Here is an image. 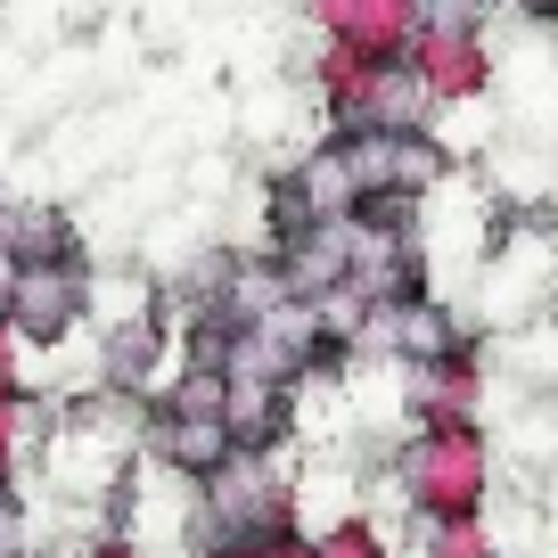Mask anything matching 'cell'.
I'll return each instance as SVG.
<instances>
[{"label": "cell", "instance_id": "1", "mask_svg": "<svg viewBox=\"0 0 558 558\" xmlns=\"http://www.w3.org/2000/svg\"><path fill=\"white\" fill-rule=\"evenodd\" d=\"M74 304H83V279H74L66 263H34V271L9 279V313H17L34 337H58L74 320Z\"/></svg>", "mask_w": 558, "mask_h": 558}, {"label": "cell", "instance_id": "2", "mask_svg": "<svg viewBox=\"0 0 558 558\" xmlns=\"http://www.w3.org/2000/svg\"><path fill=\"white\" fill-rule=\"evenodd\" d=\"M157 452L165 460H181V469H222L239 444H230V418L214 411V418H197V411H173V418H157Z\"/></svg>", "mask_w": 558, "mask_h": 558}, {"label": "cell", "instance_id": "3", "mask_svg": "<svg viewBox=\"0 0 558 558\" xmlns=\"http://www.w3.org/2000/svg\"><path fill=\"white\" fill-rule=\"evenodd\" d=\"M0 558H17V518H9V501H0Z\"/></svg>", "mask_w": 558, "mask_h": 558}, {"label": "cell", "instance_id": "4", "mask_svg": "<svg viewBox=\"0 0 558 558\" xmlns=\"http://www.w3.org/2000/svg\"><path fill=\"white\" fill-rule=\"evenodd\" d=\"M9 279H17V271H9V255H0V313H9Z\"/></svg>", "mask_w": 558, "mask_h": 558}, {"label": "cell", "instance_id": "5", "mask_svg": "<svg viewBox=\"0 0 558 558\" xmlns=\"http://www.w3.org/2000/svg\"><path fill=\"white\" fill-rule=\"evenodd\" d=\"M0 501H9V469H0Z\"/></svg>", "mask_w": 558, "mask_h": 558}]
</instances>
